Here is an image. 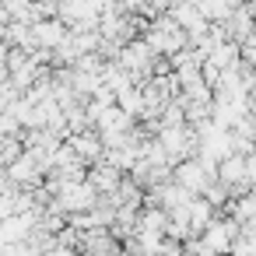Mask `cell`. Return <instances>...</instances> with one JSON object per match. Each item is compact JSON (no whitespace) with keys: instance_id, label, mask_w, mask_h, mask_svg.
<instances>
[{"instance_id":"obj_4","label":"cell","mask_w":256,"mask_h":256,"mask_svg":"<svg viewBox=\"0 0 256 256\" xmlns=\"http://www.w3.org/2000/svg\"><path fill=\"white\" fill-rule=\"evenodd\" d=\"M186 221H190L193 238H200V232L214 221V207H210L204 196H190V204H186Z\"/></svg>"},{"instance_id":"obj_5","label":"cell","mask_w":256,"mask_h":256,"mask_svg":"<svg viewBox=\"0 0 256 256\" xmlns=\"http://www.w3.org/2000/svg\"><path fill=\"white\" fill-rule=\"evenodd\" d=\"M64 39H67V28L60 22H36L32 25V42L42 50H56Z\"/></svg>"},{"instance_id":"obj_1","label":"cell","mask_w":256,"mask_h":256,"mask_svg":"<svg viewBox=\"0 0 256 256\" xmlns=\"http://www.w3.org/2000/svg\"><path fill=\"white\" fill-rule=\"evenodd\" d=\"M172 182L182 186L190 196H200V193L214 182V176L200 165V158H182L179 165H172Z\"/></svg>"},{"instance_id":"obj_3","label":"cell","mask_w":256,"mask_h":256,"mask_svg":"<svg viewBox=\"0 0 256 256\" xmlns=\"http://www.w3.org/2000/svg\"><path fill=\"white\" fill-rule=\"evenodd\" d=\"M67 144H70V151L88 165V162H98L102 158V140H98V134L95 130H84V134H74V137H67Z\"/></svg>"},{"instance_id":"obj_6","label":"cell","mask_w":256,"mask_h":256,"mask_svg":"<svg viewBox=\"0 0 256 256\" xmlns=\"http://www.w3.org/2000/svg\"><path fill=\"white\" fill-rule=\"evenodd\" d=\"M116 109H123L130 120H134V116H144V92L130 84L126 92H120V95H116Z\"/></svg>"},{"instance_id":"obj_2","label":"cell","mask_w":256,"mask_h":256,"mask_svg":"<svg viewBox=\"0 0 256 256\" xmlns=\"http://www.w3.org/2000/svg\"><path fill=\"white\" fill-rule=\"evenodd\" d=\"M235 235H238V224H235L232 218H214V221L200 232V242H204L214 256H228V252H232Z\"/></svg>"}]
</instances>
